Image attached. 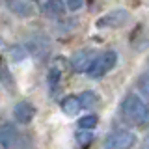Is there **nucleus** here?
Instances as JSON below:
<instances>
[{
  "instance_id": "obj_1",
  "label": "nucleus",
  "mask_w": 149,
  "mask_h": 149,
  "mask_svg": "<svg viewBox=\"0 0 149 149\" xmlns=\"http://www.w3.org/2000/svg\"><path fill=\"white\" fill-rule=\"evenodd\" d=\"M125 119L132 125H146L149 121V108L138 95H127L121 104Z\"/></svg>"
},
{
  "instance_id": "obj_2",
  "label": "nucleus",
  "mask_w": 149,
  "mask_h": 149,
  "mask_svg": "<svg viewBox=\"0 0 149 149\" xmlns=\"http://www.w3.org/2000/svg\"><path fill=\"white\" fill-rule=\"evenodd\" d=\"M118 62V54L114 52V50H106V52H102L101 56H97L95 60H93V63L90 65V69H88V77L91 78H101L104 77L108 71H112V67L116 65Z\"/></svg>"
},
{
  "instance_id": "obj_3",
  "label": "nucleus",
  "mask_w": 149,
  "mask_h": 149,
  "mask_svg": "<svg viewBox=\"0 0 149 149\" xmlns=\"http://www.w3.org/2000/svg\"><path fill=\"white\" fill-rule=\"evenodd\" d=\"M136 143V136L130 130H116L104 142V149H130Z\"/></svg>"
},
{
  "instance_id": "obj_4",
  "label": "nucleus",
  "mask_w": 149,
  "mask_h": 149,
  "mask_svg": "<svg viewBox=\"0 0 149 149\" xmlns=\"http://www.w3.org/2000/svg\"><path fill=\"white\" fill-rule=\"evenodd\" d=\"M127 19H129L127 11H123V9H114V11L106 13L104 17H101L97 24H99L101 28H116V26L123 24Z\"/></svg>"
},
{
  "instance_id": "obj_5",
  "label": "nucleus",
  "mask_w": 149,
  "mask_h": 149,
  "mask_svg": "<svg viewBox=\"0 0 149 149\" xmlns=\"http://www.w3.org/2000/svg\"><path fill=\"white\" fill-rule=\"evenodd\" d=\"M13 116H15V121L17 123H30L32 118H34V106L30 104L28 101H21L13 106Z\"/></svg>"
},
{
  "instance_id": "obj_6",
  "label": "nucleus",
  "mask_w": 149,
  "mask_h": 149,
  "mask_svg": "<svg viewBox=\"0 0 149 149\" xmlns=\"http://www.w3.org/2000/svg\"><path fill=\"white\" fill-rule=\"evenodd\" d=\"M0 146L4 149H13L17 146V130L13 125L9 123L0 125Z\"/></svg>"
},
{
  "instance_id": "obj_7",
  "label": "nucleus",
  "mask_w": 149,
  "mask_h": 149,
  "mask_svg": "<svg viewBox=\"0 0 149 149\" xmlns=\"http://www.w3.org/2000/svg\"><path fill=\"white\" fill-rule=\"evenodd\" d=\"M91 58H93V50H78V52L73 54V58H71L73 69H74V71H78V73L88 71L90 65L93 63Z\"/></svg>"
},
{
  "instance_id": "obj_8",
  "label": "nucleus",
  "mask_w": 149,
  "mask_h": 149,
  "mask_svg": "<svg viewBox=\"0 0 149 149\" xmlns=\"http://www.w3.org/2000/svg\"><path fill=\"white\" fill-rule=\"evenodd\" d=\"M80 108H84V106H82V101H80V97L69 95V97H65V99L62 101V110H63L67 116H71V118L78 116Z\"/></svg>"
},
{
  "instance_id": "obj_9",
  "label": "nucleus",
  "mask_w": 149,
  "mask_h": 149,
  "mask_svg": "<svg viewBox=\"0 0 149 149\" xmlns=\"http://www.w3.org/2000/svg\"><path fill=\"white\" fill-rule=\"evenodd\" d=\"M41 11L47 13V15H63L65 13V4L63 0H45L43 6H41Z\"/></svg>"
},
{
  "instance_id": "obj_10",
  "label": "nucleus",
  "mask_w": 149,
  "mask_h": 149,
  "mask_svg": "<svg viewBox=\"0 0 149 149\" xmlns=\"http://www.w3.org/2000/svg\"><path fill=\"white\" fill-rule=\"evenodd\" d=\"M8 6L13 13H17V15H21V17H26V15L32 13V8L28 6L24 0H8Z\"/></svg>"
},
{
  "instance_id": "obj_11",
  "label": "nucleus",
  "mask_w": 149,
  "mask_h": 149,
  "mask_svg": "<svg viewBox=\"0 0 149 149\" xmlns=\"http://www.w3.org/2000/svg\"><path fill=\"white\" fill-rule=\"evenodd\" d=\"M74 138H77L78 146H82V147L90 146L91 140H93V129H82V130H78Z\"/></svg>"
},
{
  "instance_id": "obj_12",
  "label": "nucleus",
  "mask_w": 149,
  "mask_h": 149,
  "mask_svg": "<svg viewBox=\"0 0 149 149\" xmlns=\"http://www.w3.org/2000/svg\"><path fill=\"white\" fill-rule=\"evenodd\" d=\"M78 125H80V129H93L97 125V116H93V114L84 116V118L78 119Z\"/></svg>"
},
{
  "instance_id": "obj_13",
  "label": "nucleus",
  "mask_w": 149,
  "mask_h": 149,
  "mask_svg": "<svg viewBox=\"0 0 149 149\" xmlns=\"http://www.w3.org/2000/svg\"><path fill=\"white\" fill-rule=\"evenodd\" d=\"M80 101H82L84 108H90V106H93L97 102V95H95V93H91V91H84L82 95H80Z\"/></svg>"
},
{
  "instance_id": "obj_14",
  "label": "nucleus",
  "mask_w": 149,
  "mask_h": 149,
  "mask_svg": "<svg viewBox=\"0 0 149 149\" xmlns=\"http://www.w3.org/2000/svg\"><path fill=\"white\" fill-rule=\"evenodd\" d=\"M60 78H62V73H60L56 67H52V69L49 71V84H50V90H56V86L60 84Z\"/></svg>"
},
{
  "instance_id": "obj_15",
  "label": "nucleus",
  "mask_w": 149,
  "mask_h": 149,
  "mask_svg": "<svg viewBox=\"0 0 149 149\" xmlns=\"http://www.w3.org/2000/svg\"><path fill=\"white\" fill-rule=\"evenodd\" d=\"M67 8L73 9V11H77V9L82 8V0H67Z\"/></svg>"
},
{
  "instance_id": "obj_16",
  "label": "nucleus",
  "mask_w": 149,
  "mask_h": 149,
  "mask_svg": "<svg viewBox=\"0 0 149 149\" xmlns=\"http://www.w3.org/2000/svg\"><path fill=\"white\" fill-rule=\"evenodd\" d=\"M142 149H149V138L146 140V143H143V147H142Z\"/></svg>"
}]
</instances>
